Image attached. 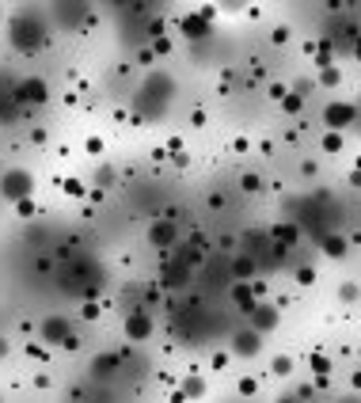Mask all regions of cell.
Segmentation results:
<instances>
[{
	"instance_id": "obj_14",
	"label": "cell",
	"mask_w": 361,
	"mask_h": 403,
	"mask_svg": "<svg viewBox=\"0 0 361 403\" xmlns=\"http://www.w3.org/2000/svg\"><path fill=\"white\" fill-rule=\"evenodd\" d=\"M58 19L80 23V19H87V8H84V4H65V8H58Z\"/></svg>"
},
{
	"instance_id": "obj_12",
	"label": "cell",
	"mask_w": 361,
	"mask_h": 403,
	"mask_svg": "<svg viewBox=\"0 0 361 403\" xmlns=\"http://www.w3.org/2000/svg\"><path fill=\"white\" fill-rule=\"evenodd\" d=\"M232 301L240 304V309L251 316V309H255V286H247V281H240V286H232Z\"/></svg>"
},
{
	"instance_id": "obj_18",
	"label": "cell",
	"mask_w": 361,
	"mask_h": 403,
	"mask_svg": "<svg viewBox=\"0 0 361 403\" xmlns=\"http://www.w3.org/2000/svg\"><path fill=\"white\" fill-rule=\"evenodd\" d=\"M282 107L289 110V115H296V110H301V107H304V99H301V92H293V95H285V103H282Z\"/></svg>"
},
{
	"instance_id": "obj_19",
	"label": "cell",
	"mask_w": 361,
	"mask_h": 403,
	"mask_svg": "<svg viewBox=\"0 0 361 403\" xmlns=\"http://www.w3.org/2000/svg\"><path fill=\"white\" fill-rule=\"evenodd\" d=\"M232 270H236V274H240V278H247V274H251V270H255V263H251V259H244V255H240V259H236V263H232Z\"/></svg>"
},
{
	"instance_id": "obj_22",
	"label": "cell",
	"mask_w": 361,
	"mask_h": 403,
	"mask_svg": "<svg viewBox=\"0 0 361 403\" xmlns=\"http://www.w3.org/2000/svg\"><path fill=\"white\" fill-rule=\"evenodd\" d=\"M15 213H19V217H35V202H19V206H15Z\"/></svg>"
},
{
	"instance_id": "obj_9",
	"label": "cell",
	"mask_w": 361,
	"mask_h": 403,
	"mask_svg": "<svg viewBox=\"0 0 361 403\" xmlns=\"http://www.w3.org/2000/svg\"><path fill=\"white\" fill-rule=\"evenodd\" d=\"M118 365H122V354H103V358H95L92 361V377L95 381H110V377L118 373Z\"/></svg>"
},
{
	"instance_id": "obj_30",
	"label": "cell",
	"mask_w": 361,
	"mask_h": 403,
	"mask_svg": "<svg viewBox=\"0 0 361 403\" xmlns=\"http://www.w3.org/2000/svg\"><path fill=\"white\" fill-rule=\"evenodd\" d=\"M358 58H361V42H358Z\"/></svg>"
},
{
	"instance_id": "obj_28",
	"label": "cell",
	"mask_w": 361,
	"mask_h": 403,
	"mask_svg": "<svg viewBox=\"0 0 361 403\" xmlns=\"http://www.w3.org/2000/svg\"><path fill=\"white\" fill-rule=\"evenodd\" d=\"M342 403H361V400H358V396H346V400H342Z\"/></svg>"
},
{
	"instance_id": "obj_5",
	"label": "cell",
	"mask_w": 361,
	"mask_h": 403,
	"mask_svg": "<svg viewBox=\"0 0 361 403\" xmlns=\"http://www.w3.org/2000/svg\"><path fill=\"white\" fill-rule=\"evenodd\" d=\"M358 118V110L350 107V103H327L324 107V122L331 126V133H339V130H346L350 122Z\"/></svg>"
},
{
	"instance_id": "obj_8",
	"label": "cell",
	"mask_w": 361,
	"mask_h": 403,
	"mask_svg": "<svg viewBox=\"0 0 361 403\" xmlns=\"http://www.w3.org/2000/svg\"><path fill=\"white\" fill-rule=\"evenodd\" d=\"M270 327H278V309L274 304H255L251 309V331H270Z\"/></svg>"
},
{
	"instance_id": "obj_24",
	"label": "cell",
	"mask_w": 361,
	"mask_h": 403,
	"mask_svg": "<svg viewBox=\"0 0 361 403\" xmlns=\"http://www.w3.org/2000/svg\"><path fill=\"white\" fill-rule=\"evenodd\" d=\"M87 152H92V156H95V152H103V141H99V137H87Z\"/></svg>"
},
{
	"instance_id": "obj_27",
	"label": "cell",
	"mask_w": 361,
	"mask_h": 403,
	"mask_svg": "<svg viewBox=\"0 0 361 403\" xmlns=\"http://www.w3.org/2000/svg\"><path fill=\"white\" fill-rule=\"evenodd\" d=\"M4 354H8V338H0V358H4Z\"/></svg>"
},
{
	"instance_id": "obj_3",
	"label": "cell",
	"mask_w": 361,
	"mask_h": 403,
	"mask_svg": "<svg viewBox=\"0 0 361 403\" xmlns=\"http://www.w3.org/2000/svg\"><path fill=\"white\" fill-rule=\"evenodd\" d=\"M38 331H42L46 346H65V338L72 335V324H69V316H46Z\"/></svg>"
},
{
	"instance_id": "obj_20",
	"label": "cell",
	"mask_w": 361,
	"mask_h": 403,
	"mask_svg": "<svg viewBox=\"0 0 361 403\" xmlns=\"http://www.w3.org/2000/svg\"><path fill=\"white\" fill-rule=\"evenodd\" d=\"M324 149H327V152H339V149H342V137H339V133H327V137H324Z\"/></svg>"
},
{
	"instance_id": "obj_25",
	"label": "cell",
	"mask_w": 361,
	"mask_h": 403,
	"mask_svg": "<svg viewBox=\"0 0 361 403\" xmlns=\"http://www.w3.org/2000/svg\"><path fill=\"white\" fill-rule=\"evenodd\" d=\"M244 190H259V179H255V175H244Z\"/></svg>"
},
{
	"instance_id": "obj_2",
	"label": "cell",
	"mask_w": 361,
	"mask_h": 403,
	"mask_svg": "<svg viewBox=\"0 0 361 403\" xmlns=\"http://www.w3.org/2000/svg\"><path fill=\"white\" fill-rule=\"evenodd\" d=\"M35 195V175L23 172V167H8L4 175H0V198L12 202V206H19V202H27Z\"/></svg>"
},
{
	"instance_id": "obj_10",
	"label": "cell",
	"mask_w": 361,
	"mask_h": 403,
	"mask_svg": "<svg viewBox=\"0 0 361 403\" xmlns=\"http://www.w3.org/2000/svg\"><path fill=\"white\" fill-rule=\"evenodd\" d=\"M210 15H213V12L187 15V19H183V35H187V38H194V42H198V38H205V35H210Z\"/></svg>"
},
{
	"instance_id": "obj_23",
	"label": "cell",
	"mask_w": 361,
	"mask_h": 403,
	"mask_svg": "<svg viewBox=\"0 0 361 403\" xmlns=\"http://www.w3.org/2000/svg\"><path fill=\"white\" fill-rule=\"evenodd\" d=\"M319 80H324V84H339V69L324 65V76H319Z\"/></svg>"
},
{
	"instance_id": "obj_29",
	"label": "cell",
	"mask_w": 361,
	"mask_h": 403,
	"mask_svg": "<svg viewBox=\"0 0 361 403\" xmlns=\"http://www.w3.org/2000/svg\"><path fill=\"white\" fill-rule=\"evenodd\" d=\"M278 403H296V400H289V396H285V400H278Z\"/></svg>"
},
{
	"instance_id": "obj_21",
	"label": "cell",
	"mask_w": 361,
	"mask_h": 403,
	"mask_svg": "<svg viewBox=\"0 0 361 403\" xmlns=\"http://www.w3.org/2000/svg\"><path fill=\"white\" fill-rule=\"evenodd\" d=\"M270 369H274L278 377H285L289 369H293V361H289V358H274V365H270Z\"/></svg>"
},
{
	"instance_id": "obj_26",
	"label": "cell",
	"mask_w": 361,
	"mask_h": 403,
	"mask_svg": "<svg viewBox=\"0 0 361 403\" xmlns=\"http://www.w3.org/2000/svg\"><path fill=\"white\" fill-rule=\"evenodd\" d=\"M240 392H244V396H255V381H240Z\"/></svg>"
},
{
	"instance_id": "obj_11",
	"label": "cell",
	"mask_w": 361,
	"mask_h": 403,
	"mask_svg": "<svg viewBox=\"0 0 361 403\" xmlns=\"http://www.w3.org/2000/svg\"><path fill=\"white\" fill-rule=\"evenodd\" d=\"M232 350L240 354V358H251V354H259V331H240L232 338Z\"/></svg>"
},
{
	"instance_id": "obj_7",
	"label": "cell",
	"mask_w": 361,
	"mask_h": 403,
	"mask_svg": "<svg viewBox=\"0 0 361 403\" xmlns=\"http://www.w3.org/2000/svg\"><path fill=\"white\" fill-rule=\"evenodd\" d=\"M175 240H179V224H171V221H156L149 229V244L152 247H171Z\"/></svg>"
},
{
	"instance_id": "obj_17",
	"label": "cell",
	"mask_w": 361,
	"mask_h": 403,
	"mask_svg": "<svg viewBox=\"0 0 361 403\" xmlns=\"http://www.w3.org/2000/svg\"><path fill=\"white\" fill-rule=\"evenodd\" d=\"M312 369H316L319 384H327V373H331V361H327V358H319V354H316V358H312Z\"/></svg>"
},
{
	"instance_id": "obj_16",
	"label": "cell",
	"mask_w": 361,
	"mask_h": 403,
	"mask_svg": "<svg viewBox=\"0 0 361 403\" xmlns=\"http://www.w3.org/2000/svg\"><path fill=\"white\" fill-rule=\"evenodd\" d=\"M327 255H331V259H342V255H346V240L342 236H327Z\"/></svg>"
},
{
	"instance_id": "obj_6",
	"label": "cell",
	"mask_w": 361,
	"mask_h": 403,
	"mask_svg": "<svg viewBox=\"0 0 361 403\" xmlns=\"http://www.w3.org/2000/svg\"><path fill=\"white\" fill-rule=\"evenodd\" d=\"M122 331L130 343H144V338L152 335V316L149 312H130V316L122 320Z\"/></svg>"
},
{
	"instance_id": "obj_1",
	"label": "cell",
	"mask_w": 361,
	"mask_h": 403,
	"mask_svg": "<svg viewBox=\"0 0 361 403\" xmlns=\"http://www.w3.org/2000/svg\"><path fill=\"white\" fill-rule=\"evenodd\" d=\"M12 46L19 54H35L38 46L46 42V31H42V23H38V15H31V12H19L12 19Z\"/></svg>"
},
{
	"instance_id": "obj_4",
	"label": "cell",
	"mask_w": 361,
	"mask_h": 403,
	"mask_svg": "<svg viewBox=\"0 0 361 403\" xmlns=\"http://www.w3.org/2000/svg\"><path fill=\"white\" fill-rule=\"evenodd\" d=\"M46 95L50 92H46V84L38 76H27L19 88H15V103H19V107H42Z\"/></svg>"
},
{
	"instance_id": "obj_15",
	"label": "cell",
	"mask_w": 361,
	"mask_h": 403,
	"mask_svg": "<svg viewBox=\"0 0 361 403\" xmlns=\"http://www.w3.org/2000/svg\"><path fill=\"white\" fill-rule=\"evenodd\" d=\"M205 392V381L202 377H183V388H179V396L187 400V396H202Z\"/></svg>"
},
{
	"instance_id": "obj_13",
	"label": "cell",
	"mask_w": 361,
	"mask_h": 403,
	"mask_svg": "<svg viewBox=\"0 0 361 403\" xmlns=\"http://www.w3.org/2000/svg\"><path fill=\"white\" fill-rule=\"evenodd\" d=\"M190 278V270H187V263L183 259H175V263H167V270H164V286H183V281Z\"/></svg>"
}]
</instances>
